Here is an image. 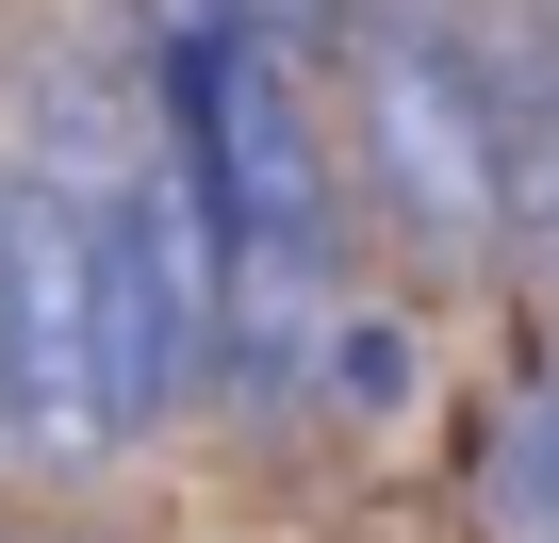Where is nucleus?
<instances>
[{
	"mask_svg": "<svg viewBox=\"0 0 559 543\" xmlns=\"http://www.w3.org/2000/svg\"><path fill=\"white\" fill-rule=\"evenodd\" d=\"M346 83H362V181L428 263H493L510 247V149H493V34L461 0H362L346 17Z\"/></svg>",
	"mask_w": 559,
	"mask_h": 543,
	"instance_id": "obj_1",
	"label": "nucleus"
},
{
	"mask_svg": "<svg viewBox=\"0 0 559 543\" xmlns=\"http://www.w3.org/2000/svg\"><path fill=\"white\" fill-rule=\"evenodd\" d=\"M0 445L34 477H99L116 412H99V281H83V214L17 165L0 181Z\"/></svg>",
	"mask_w": 559,
	"mask_h": 543,
	"instance_id": "obj_2",
	"label": "nucleus"
},
{
	"mask_svg": "<svg viewBox=\"0 0 559 543\" xmlns=\"http://www.w3.org/2000/svg\"><path fill=\"white\" fill-rule=\"evenodd\" d=\"M297 396H330V412H412V330H395L379 297H346V314L313 330V363H297Z\"/></svg>",
	"mask_w": 559,
	"mask_h": 543,
	"instance_id": "obj_3",
	"label": "nucleus"
},
{
	"mask_svg": "<svg viewBox=\"0 0 559 543\" xmlns=\"http://www.w3.org/2000/svg\"><path fill=\"white\" fill-rule=\"evenodd\" d=\"M181 34H247V0H181Z\"/></svg>",
	"mask_w": 559,
	"mask_h": 543,
	"instance_id": "obj_4",
	"label": "nucleus"
}]
</instances>
